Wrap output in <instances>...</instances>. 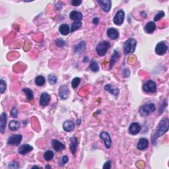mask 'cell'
<instances>
[{"label": "cell", "mask_w": 169, "mask_h": 169, "mask_svg": "<svg viewBox=\"0 0 169 169\" xmlns=\"http://www.w3.org/2000/svg\"><path fill=\"white\" fill-rule=\"evenodd\" d=\"M169 128V120L167 118H164L160 120V123L158 125V126L155 131V133L153 135L151 140L153 144L156 145L157 140L158 138H159L160 136L167 132Z\"/></svg>", "instance_id": "1"}, {"label": "cell", "mask_w": 169, "mask_h": 169, "mask_svg": "<svg viewBox=\"0 0 169 169\" xmlns=\"http://www.w3.org/2000/svg\"><path fill=\"white\" fill-rule=\"evenodd\" d=\"M137 45V41L135 39H129L124 43V53L125 55L130 54L134 52Z\"/></svg>", "instance_id": "2"}, {"label": "cell", "mask_w": 169, "mask_h": 169, "mask_svg": "<svg viewBox=\"0 0 169 169\" xmlns=\"http://www.w3.org/2000/svg\"><path fill=\"white\" fill-rule=\"evenodd\" d=\"M156 110V106H155L153 103L145 104L142 106L140 109H139V114L142 117L147 116L149 114H151L153 112H154Z\"/></svg>", "instance_id": "3"}, {"label": "cell", "mask_w": 169, "mask_h": 169, "mask_svg": "<svg viewBox=\"0 0 169 169\" xmlns=\"http://www.w3.org/2000/svg\"><path fill=\"white\" fill-rule=\"evenodd\" d=\"M111 47V43L108 41H102L98 43L96 46V50L98 55L100 56H104L108 52V49Z\"/></svg>", "instance_id": "4"}, {"label": "cell", "mask_w": 169, "mask_h": 169, "mask_svg": "<svg viewBox=\"0 0 169 169\" xmlns=\"http://www.w3.org/2000/svg\"><path fill=\"white\" fill-rule=\"evenodd\" d=\"M143 89L146 93H153L157 91V85L152 80H149L143 86Z\"/></svg>", "instance_id": "5"}, {"label": "cell", "mask_w": 169, "mask_h": 169, "mask_svg": "<svg viewBox=\"0 0 169 169\" xmlns=\"http://www.w3.org/2000/svg\"><path fill=\"white\" fill-rule=\"evenodd\" d=\"M124 18H125V13L124 11L122 9L118 11V12L116 13V15H115L113 19L114 23L118 26L122 25L124 21Z\"/></svg>", "instance_id": "6"}, {"label": "cell", "mask_w": 169, "mask_h": 169, "mask_svg": "<svg viewBox=\"0 0 169 169\" xmlns=\"http://www.w3.org/2000/svg\"><path fill=\"white\" fill-rule=\"evenodd\" d=\"M168 50V46L164 41L158 43L155 47V52L159 56H163L166 53Z\"/></svg>", "instance_id": "7"}, {"label": "cell", "mask_w": 169, "mask_h": 169, "mask_svg": "<svg viewBox=\"0 0 169 169\" xmlns=\"http://www.w3.org/2000/svg\"><path fill=\"white\" fill-rule=\"evenodd\" d=\"M23 139V136L20 134H15L10 137L7 140V143L10 145L17 146L20 145L21 141Z\"/></svg>", "instance_id": "8"}, {"label": "cell", "mask_w": 169, "mask_h": 169, "mask_svg": "<svg viewBox=\"0 0 169 169\" xmlns=\"http://www.w3.org/2000/svg\"><path fill=\"white\" fill-rule=\"evenodd\" d=\"M100 138L103 139L104 145L107 149H110L112 145V139L107 131H102L100 134Z\"/></svg>", "instance_id": "9"}, {"label": "cell", "mask_w": 169, "mask_h": 169, "mask_svg": "<svg viewBox=\"0 0 169 169\" xmlns=\"http://www.w3.org/2000/svg\"><path fill=\"white\" fill-rule=\"evenodd\" d=\"M69 90L68 87L66 85H61L60 88H59V96L62 99V100H66V99L69 97Z\"/></svg>", "instance_id": "10"}, {"label": "cell", "mask_w": 169, "mask_h": 169, "mask_svg": "<svg viewBox=\"0 0 169 169\" xmlns=\"http://www.w3.org/2000/svg\"><path fill=\"white\" fill-rule=\"evenodd\" d=\"M98 4L100 5V7L102 8L104 12L108 13L111 9L112 6V2L110 0H98Z\"/></svg>", "instance_id": "11"}, {"label": "cell", "mask_w": 169, "mask_h": 169, "mask_svg": "<svg viewBox=\"0 0 169 169\" xmlns=\"http://www.w3.org/2000/svg\"><path fill=\"white\" fill-rule=\"evenodd\" d=\"M104 89H105V91H108V92H109L111 94H112V95L116 98L118 97V96L120 93L118 88L116 86L111 84L106 85L105 87H104Z\"/></svg>", "instance_id": "12"}, {"label": "cell", "mask_w": 169, "mask_h": 169, "mask_svg": "<svg viewBox=\"0 0 169 169\" xmlns=\"http://www.w3.org/2000/svg\"><path fill=\"white\" fill-rule=\"evenodd\" d=\"M141 130V127L138 122H133L130 126L129 128V132L131 135H137Z\"/></svg>", "instance_id": "13"}, {"label": "cell", "mask_w": 169, "mask_h": 169, "mask_svg": "<svg viewBox=\"0 0 169 169\" xmlns=\"http://www.w3.org/2000/svg\"><path fill=\"white\" fill-rule=\"evenodd\" d=\"M33 150V147L29 144H24L21 145L18 149V153L20 155H26Z\"/></svg>", "instance_id": "14"}, {"label": "cell", "mask_w": 169, "mask_h": 169, "mask_svg": "<svg viewBox=\"0 0 169 169\" xmlns=\"http://www.w3.org/2000/svg\"><path fill=\"white\" fill-rule=\"evenodd\" d=\"M52 146L56 151H61L66 149L65 145L57 139H53L52 141Z\"/></svg>", "instance_id": "15"}, {"label": "cell", "mask_w": 169, "mask_h": 169, "mask_svg": "<svg viewBox=\"0 0 169 169\" xmlns=\"http://www.w3.org/2000/svg\"><path fill=\"white\" fill-rule=\"evenodd\" d=\"M51 100L50 95L47 93H43L40 97V104L42 106H47Z\"/></svg>", "instance_id": "16"}, {"label": "cell", "mask_w": 169, "mask_h": 169, "mask_svg": "<svg viewBox=\"0 0 169 169\" xmlns=\"http://www.w3.org/2000/svg\"><path fill=\"white\" fill-rule=\"evenodd\" d=\"M69 17L75 22H81L83 19V15L81 12L77 11H72L69 14Z\"/></svg>", "instance_id": "17"}, {"label": "cell", "mask_w": 169, "mask_h": 169, "mask_svg": "<svg viewBox=\"0 0 169 169\" xmlns=\"http://www.w3.org/2000/svg\"><path fill=\"white\" fill-rule=\"evenodd\" d=\"M69 141H70L69 148H70V150L72 153V154L75 155V153H76V151H77V146H78V144H79L78 139H77V138H76V137H73V138H70Z\"/></svg>", "instance_id": "18"}, {"label": "cell", "mask_w": 169, "mask_h": 169, "mask_svg": "<svg viewBox=\"0 0 169 169\" xmlns=\"http://www.w3.org/2000/svg\"><path fill=\"white\" fill-rule=\"evenodd\" d=\"M7 124V114L3 112L1 114V120H0V131L2 134L5 133Z\"/></svg>", "instance_id": "19"}, {"label": "cell", "mask_w": 169, "mask_h": 169, "mask_svg": "<svg viewBox=\"0 0 169 169\" xmlns=\"http://www.w3.org/2000/svg\"><path fill=\"white\" fill-rule=\"evenodd\" d=\"M149 147V141L146 138H141L139 140L137 148L141 151L146 149Z\"/></svg>", "instance_id": "20"}, {"label": "cell", "mask_w": 169, "mask_h": 169, "mask_svg": "<svg viewBox=\"0 0 169 169\" xmlns=\"http://www.w3.org/2000/svg\"><path fill=\"white\" fill-rule=\"evenodd\" d=\"M107 35L112 40H116L119 37V33L114 28H109L107 30Z\"/></svg>", "instance_id": "21"}, {"label": "cell", "mask_w": 169, "mask_h": 169, "mask_svg": "<svg viewBox=\"0 0 169 169\" xmlns=\"http://www.w3.org/2000/svg\"><path fill=\"white\" fill-rule=\"evenodd\" d=\"M63 128L64 131H67V132H70V131L74 130L75 124L73 122L70 121V120H67V121L64 122L63 124Z\"/></svg>", "instance_id": "22"}, {"label": "cell", "mask_w": 169, "mask_h": 169, "mask_svg": "<svg viewBox=\"0 0 169 169\" xmlns=\"http://www.w3.org/2000/svg\"><path fill=\"white\" fill-rule=\"evenodd\" d=\"M156 29V25L154 21H149V22L146 24L145 26V30L147 33L151 34L153 33Z\"/></svg>", "instance_id": "23"}, {"label": "cell", "mask_w": 169, "mask_h": 169, "mask_svg": "<svg viewBox=\"0 0 169 169\" xmlns=\"http://www.w3.org/2000/svg\"><path fill=\"white\" fill-rule=\"evenodd\" d=\"M59 32H60L61 34H62L63 36H66L68 34H69L71 31L70 29H69V26L68 25H66V24H62L59 27Z\"/></svg>", "instance_id": "24"}, {"label": "cell", "mask_w": 169, "mask_h": 169, "mask_svg": "<svg viewBox=\"0 0 169 169\" xmlns=\"http://www.w3.org/2000/svg\"><path fill=\"white\" fill-rule=\"evenodd\" d=\"M85 46L86 43L85 41L81 42L75 47V52L78 53V54H81L85 50Z\"/></svg>", "instance_id": "25"}, {"label": "cell", "mask_w": 169, "mask_h": 169, "mask_svg": "<svg viewBox=\"0 0 169 169\" xmlns=\"http://www.w3.org/2000/svg\"><path fill=\"white\" fill-rule=\"evenodd\" d=\"M119 58H120V56H119L118 52V51L114 50V53L112 56L111 63H110V69L112 68V67L114 66V63L119 60Z\"/></svg>", "instance_id": "26"}, {"label": "cell", "mask_w": 169, "mask_h": 169, "mask_svg": "<svg viewBox=\"0 0 169 169\" xmlns=\"http://www.w3.org/2000/svg\"><path fill=\"white\" fill-rule=\"evenodd\" d=\"M21 123L17 120H12L9 124V128L11 131H16L19 128Z\"/></svg>", "instance_id": "27"}, {"label": "cell", "mask_w": 169, "mask_h": 169, "mask_svg": "<svg viewBox=\"0 0 169 169\" xmlns=\"http://www.w3.org/2000/svg\"><path fill=\"white\" fill-rule=\"evenodd\" d=\"M23 91L25 93L26 98H27V100L29 101H31L33 100L34 95H33V91L29 88H23Z\"/></svg>", "instance_id": "28"}, {"label": "cell", "mask_w": 169, "mask_h": 169, "mask_svg": "<svg viewBox=\"0 0 169 169\" xmlns=\"http://www.w3.org/2000/svg\"><path fill=\"white\" fill-rule=\"evenodd\" d=\"M53 157H54V153H53L52 151L48 150V151H46L44 153V158L46 161H50V160H51L53 159Z\"/></svg>", "instance_id": "29"}, {"label": "cell", "mask_w": 169, "mask_h": 169, "mask_svg": "<svg viewBox=\"0 0 169 169\" xmlns=\"http://www.w3.org/2000/svg\"><path fill=\"white\" fill-rule=\"evenodd\" d=\"M45 83H46V79L44 76H39L36 77L35 83L36 85L41 87V86H43L45 84Z\"/></svg>", "instance_id": "30"}, {"label": "cell", "mask_w": 169, "mask_h": 169, "mask_svg": "<svg viewBox=\"0 0 169 169\" xmlns=\"http://www.w3.org/2000/svg\"><path fill=\"white\" fill-rule=\"evenodd\" d=\"M89 68L93 72H98L99 71V66L95 61L92 60L89 64Z\"/></svg>", "instance_id": "31"}, {"label": "cell", "mask_w": 169, "mask_h": 169, "mask_svg": "<svg viewBox=\"0 0 169 169\" xmlns=\"http://www.w3.org/2000/svg\"><path fill=\"white\" fill-rule=\"evenodd\" d=\"M81 22H74L73 23H72L71 26V32L73 33V32L78 30L79 29L81 28Z\"/></svg>", "instance_id": "32"}, {"label": "cell", "mask_w": 169, "mask_h": 169, "mask_svg": "<svg viewBox=\"0 0 169 169\" xmlns=\"http://www.w3.org/2000/svg\"><path fill=\"white\" fill-rule=\"evenodd\" d=\"M80 82H81V79L79 77H75L71 81V87L73 88H76L78 87Z\"/></svg>", "instance_id": "33"}, {"label": "cell", "mask_w": 169, "mask_h": 169, "mask_svg": "<svg viewBox=\"0 0 169 169\" xmlns=\"http://www.w3.org/2000/svg\"><path fill=\"white\" fill-rule=\"evenodd\" d=\"M57 77H56L54 74H50L48 76V81H49L51 85H54L57 82Z\"/></svg>", "instance_id": "34"}, {"label": "cell", "mask_w": 169, "mask_h": 169, "mask_svg": "<svg viewBox=\"0 0 169 169\" xmlns=\"http://www.w3.org/2000/svg\"><path fill=\"white\" fill-rule=\"evenodd\" d=\"M55 44L56 46L59 48H62L66 46V41L61 39H58L55 41Z\"/></svg>", "instance_id": "35"}, {"label": "cell", "mask_w": 169, "mask_h": 169, "mask_svg": "<svg viewBox=\"0 0 169 169\" xmlns=\"http://www.w3.org/2000/svg\"><path fill=\"white\" fill-rule=\"evenodd\" d=\"M165 13L164 11H159L157 13L156 15H155L154 21H158L160 19H161L163 17H165Z\"/></svg>", "instance_id": "36"}, {"label": "cell", "mask_w": 169, "mask_h": 169, "mask_svg": "<svg viewBox=\"0 0 169 169\" xmlns=\"http://www.w3.org/2000/svg\"><path fill=\"white\" fill-rule=\"evenodd\" d=\"M7 88V83L4 79H1V85H0V93H4Z\"/></svg>", "instance_id": "37"}, {"label": "cell", "mask_w": 169, "mask_h": 169, "mask_svg": "<svg viewBox=\"0 0 169 169\" xmlns=\"http://www.w3.org/2000/svg\"><path fill=\"white\" fill-rule=\"evenodd\" d=\"M11 116L13 118H17L18 116V110L16 107H13L10 112Z\"/></svg>", "instance_id": "38"}, {"label": "cell", "mask_w": 169, "mask_h": 169, "mask_svg": "<svg viewBox=\"0 0 169 169\" xmlns=\"http://www.w3.org/2000/svg\"><path fill=\"white\" fill-rule=\"evenodd\" d=\"M8 168H19V164L17 163L13 162V163H9V165H8Z\"/></svg>", "instance_id": "39"}, {"label": "cell", "mask_w": 169, "mask_h": 169, "mask_svg": "<svg viewBox=\"0 0 169 169\" xmlns=\"http://www.w3.org/2000/svg\"><path fill=\"white\" fill-rule=\"evenodd\" d=\"M68 162V156H63L62 158H61V162H60V165L61 166H63L65 165Z\"/></svg>", "instance_id": "40"}, {"label": "cell", "mask_w": 169, "mask_h": 169, "mask_svg": "<svg viewBox=\"0 0 169 169\" xmlns=\"http://www.w3.org/2000/svg\"><path fill=\"white\" fill-rule=\"evenodd\" d=\"M71 5L73 6H78L82 3L81 0H72L71 1Z\"/></svg>", "instance_id": "41"}, {"label": "cell", "mask_w": 169, "mask_h": 169, "mask_svg": "<svg viewBox=\"0 0 169 169\" xmlns=\"http://www.w3.org/2000/svg\"><path fill=\"white\" fill-rule=\"evenodd\" d=\"M111 164H112V163L111 160H108V161L106 162L105 163H104V165L103 166V168L104 169H110L111 168Z\"/></svg>", "instance_id": "42"}, {"label": "cell", "mask_w": 169, "mask_h": 169, "mask_svg": "<svg viewBox=\"0 0 169 169\" xmlns=\"http://www.w3.org/2000/svg\"><path fill=\"white\" fill-rule=\"evenodd\" d=\"M98 22H99V19H98V18L95 17V18H94V19H93V23L94 25H97L98 24Z\"/></svg>", "instance_id": "43"}, {"label": "cell", "mask_w": 169, "mask_h": 169, "mask_svg": "<svg viewBox=\"0 0 169 169\" xmlns=\"http://www.w3.org/2000/svg\"><path fill=\"white\" fill-rule=\"evenodd\" d=\"M46 168H51V167H50V166H48V165H46V167H45Z\"/></svg>", "instance_id": "44"}, {"label": "cell", "mask_w": 169, "mask_h": 169, "mask_svg": "<svg viewBox=\"0 0 169 169\" xmlns=\"http://www.w3.org/2000/svg\"><path fill=\"white\" fill-rule=\"evenodd\" d=\"M33 168H39V167H37V166H34V167H33Z\"/></svg>", "instance_id": "45"}]
</instances>
